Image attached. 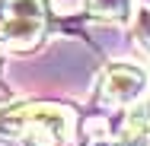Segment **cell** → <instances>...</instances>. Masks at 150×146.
<instances>
[{"instance_id":"6da1fadb","label":"cell","mask_w":150,"mask_h":146,"mask_svg":"<svg viewBox=\"0 0 150 146\" xmlns=\"http://www.w3.org/2000/svg\"><path fill=\"white\" fill-rule=\"evenodd\" d=\"M48 29L45 0H0V48L32 51Z\"/></svg>"},{"instance_id":"7a4b0ae2","label":"cell","mask_w":150,"mask_h":146,"mask_svg":"<svg viewBox=\"0 0 150 146\" xmlns=\"http://www.w3.org/2000/svg\"><path fill=\"white\" fill-rule=\"evenodd\" d=\"M10 127H16L26 146H61L74 127V115L54 105H29L10 115Z\"/></svg>"},{"instance_id":"3957f363","label":"cell","mask_w":150,"mask_h":146,"mask_svg":"<svg viewBox=\"0 0 150 146\" xmlns=\"http://www.w3.org/2000/svg\"><path fill=\"white\" fill-rule=\"evenodd\" d=\"M147 89V73L134 64H112L99 80V98L105 105H128Z\"/></svg>"},{"instance_id":"277c9868","label":"cell","mask_w":150,"mask_h":146,"mask_svg":"<svg viewBox=\"0 0 150 146\" xmlns=\"http://www.w3.org/2000/svg\"><path fill=\"white\" fill-rule=\"evenodd\" d=\"M86 10L99 19H112V22H128L134 6L131 0H86Z\"/></svg>"},{"instance_id":"5b68a950","label":"cell","mask_w":150,"mask_h":146,"mask_svg":"<svg viewBox=\"0 0 150 146\" xmlns=\"http://www.w3.org/2000/svg\"><path fill=\"white\" fill-rule=\"evenodd\" d=\"M128 133L131 137H150V102H137L128 111Z\"/></svg>"}]
</instances>
